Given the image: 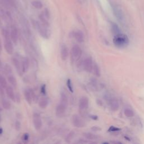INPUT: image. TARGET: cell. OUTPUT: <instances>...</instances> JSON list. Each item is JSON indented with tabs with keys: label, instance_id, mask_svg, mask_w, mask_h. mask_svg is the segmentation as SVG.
<instances>
[{
	"label": "cell",
	"instance_id": "6da1fadb",
	"mask_svg": "<svg viewBox=\"0 0 144 144\" xmlns=\"http://www.w3.org/2000/svg\"><path fill=\"white\" fill-rule=\"evenodd\" d=\"M113 42L116 46L124 47L129 44V39L126 35L120 33L114 36L113 38Z\"/></svg>",
	"mask_w": 144,
	"mask_h": 144
},
{
	"label": "cell",
	"instance_id": "7a4b0ae2",
	"mask_svg": "<svg viewBox=\"0 0 144 144\" xmlns=\"http://www.w3.org/2000/svg\"><path fill=\"white\" fill-rule=\"evenodd\" d=\"M72 123L74 127L77 128H82L86 125L84 121L80 116L77 114H74L72 117Z\"/></svg>",
	"mask_w": 144,
	"mask_h": 144
},
{
	"label": "cell",
	"instance_id": "3957f363",
	"mask_svg": "<svg viewBox=\"0 0 144 144\" xmlns=\"http://www.w3.org/2000/svg\"><path fill=\"white\" fill-rule=\"evenodd\" d=\"M82 55V50L78 45L73 46L72 48L71 56L72 59L74 61H78L80 59Z\"/></svg>",
	"mask_w": 144,
	"mask_h": 144
},
{
	"label": "cell",
	"instance_id": "277c9868",
	"mask_svg": "<svg viewBox=\"0 0 144 144\" xmlns=\"http://www.w3.org/2000/svg\"><path fill=\"white\" fill-rule=\"evenodd\" d=\"M106 99L108 101L110 109L113 112L117 111L119 108V104L118 100L115 98L111 97L110 96H108Z\"/></svg>",
	"mask_w": 144,
	"mask_h": 144
},
{
	"label": "cell",
	"instance_id": "5b68a950",
	"mask_svg": "<svg viewBox=\"0 0 144 144\" xmlns=\"http://www.w3.org/2000/svg\"><path fill=\"white\" fill-rule=\"evenodd\" d=\"M33 123L36 130H39L42 126V122L41 116L37 113H35L33 115Z\"/></svg>",
	"mask_w": 144,
	"mask_h": 144
},
{
	"label": "cell",
	"instance_id": "8992f818",
	"mask_svg": "<svg viewBox=\"0 0 144 144\" xmlns=\"http://www.w3.org/2000/svg\"><path fill=\"white\" fill-rule=\"evenodd\" d=\"M4 48L6 53L9 55H12L14 53V46L13 43L11 41L10 38H5Z\"/></svg>",
	"mask_w": 144,
	"mask_h": 144
},
{
	"label": "cell",
	"instance_id": "52a82bcc",
	"mask_svg": "<svg viewBox=\"0 0 144 144\" xmlns=\"http://www.w3.org/2000/svg\"><path fill=\"white\" fill-rule=\"evenodd\" d=\"M93 62L91 57H87L83 62V67L87 72L90 73L92 71Z\"/></svg>",
	"mask_w": 144,
	"mask_h": 144
},
{
	"label": "cell",
	"instance_id": "ba28073f",
	"mask_svg": "<svg viewBox=\"0 0 144 144\" xmlns=\"http://www.w3.org/2000/svg\"><path fill=\"white\" fill-rule=\"evenodd\" d=\"M89 106V100L86 96L82 97L79 100V108L80 110L83 111L86 110Z\"/></svg>",
	"mask_w": 144,
	"mask_h": 144
},
{
	"label": "cell",
	"instance_id": "9c48e42d",
	"mask_svg": "<svg viewBox=\"0 0 144 144\" xmlns=\"http://www.w3.org/2000/svg\"><path fill=\"white\" fill-rule=\"evenodd\" d=\"M67 106L63 105V104L60 103L56 108V114L58 117L62 116L65 113Z\"/></svg>",
	"mask_w": 144,
	"mask_h": 144
},
{
	"label": "cell",
	"instance_id": "30bf717a",
	"mask_svg": "<svg viewBox=\"0 0 144 144\" xmlns=\"http://www.w3.org/2000/svg\"><path fill=\"white\" fill-rule=\"evenodd\" d=\"M12 62H13V63L14 64L15 69H16V70H17L18 73H19V75H21V72H23L22 66L21 65V64L19 61V60L16 59V58L14 57V58H13V59H12Z\"/></svg>",
	"mask_w": 144,
	"mask_h": 144
},
{
	"label": "cell",
	"instance_id": "8fae6325",
	"mask_svg": "<svg viewBox=\"0 0 144 144\" xmlns=\"http://www.w3.org/2000/svg\"><path fill=\"white\" fill-rule=\"evenodd\" d=\"M60 54L61 59H62V60L63 61L66 60L68 56V49L65 45H63L62 46Z\"/></svg>",
	"mask_w": 144,
	"mask_h": 144
},
{
	"label": "cell",
	"instance_id": "7c38bea8",
	"mask_svg": "<svg viewBox=\"0 0 144 144\" xmlns=\"http://www.w3.org/2000/svg\"><path fill=\"white\" fill-rule=\"evenodd\" d=\"M6 92L7 96L12 101H13L14 102L16 101V100H15V95L14 94L13 87L11 86H7L6 88Z\"/></svg>",
	"mask_w": 144,
	"mask_h": 144
},
{
	"label": "cell",
	"instance_id": "4fadbf2b",
	"mask_svg": "<svg viewBox=\"0 0 144 144\" xmlns=\"http://www.w3.org/2000/svg\"><path fill=\"white\" fill-rule=\"evenodd\" d=\"M73 36L77 40V41L79 43H82L84 41V35L81 30H77L74 33Z\"/></svg>",
	"mask_w": 144,
	"mask_h": 144
},
{
	"label": "cell",
	"instance_id": "5bb4252c",
	"mask_svg": "<svg viewBox=\"0 0 144 144\" xmlns=\"http://www.w3.org/2000/svg\"><path fill=\"white\" fill-rule=\"evenodd\" d=\"M10 38L12 42H13L15 45H17L18 41V34L16 29L13 28L11 29L10 32Z\"/></svg>",
	"mask_w": 144,
	"mask_h": 144
},
{
	"label": "cell",
	"instance_id": "9a60e30c",
	"mask_svg": "<svg viewBox=\"0 0 144 144\" xmlns=\"http://www.w3.org/2000/svg\"><path fill=\"white\" fill-rule=\"evenodd\" d=\"M22 71L23 73H26L27 72L29 69V60L28 57H24L23 60L22 64Z\"/></svg>",
	"mask_w": 144,
	"mask_h": 144
},
{
	"label": "cell",
	"instance_id": "2e32d148",
	"mask_svg": "<svg viewBox=\"0 0 144 144\" xmlns=\"http://www.w3.org/2000/svg\"><path fill=\"white\" fill-rule=\"evenodd\" d=\"M39 106L41 109H46L48 105V101L46 98L42 97L39 101Z\"/></svg>",
	"mask_w": 144,
	"mask_h": 144
},
{
	"label": "cell",
	"instance_id": "e0dca14e",
	"mask_svg": "<svg viewBox=\"0 0 144 144\" xmlns=\"http://www.w3.org/2000/svg\"><path fill=\"white\" fill-rule=\"evenodd\" d=\"M83 135L87 140H96L99 138V136L95 134L90 132H86L83 134Z\"/></svg>",
	"mask_w": 144,
	"mask_h": 144
},
{
	"label": "cell",
	"instance_id": "ac0fdd59",
	"mask_svg": "<svg viewBox=\"0 0 144 144\" xmlns=\"http://www.w3.org/2000/svg\"><path fill=\"white\" fill-rule=\"evenodd\" d=\"M60 103L68 107V97H67V96L65 94H64L63 92H62V94H61Z\"/></svg>",
	"mask_w": 144,
	"mask_h": 144
},
{
	"label": "cell",
	"instance_id": "d6986e66",
	"mask_svg": "<svg viewBox=\"0 0 144 144\" xmlns=\"http://www.w3.org/2000/svg\"><path fill=\"white\" fill-rule=\"evenodd\" d=\"M24 97H25L26 100L27 101V103H28L29 105H30V104H31L32 103V97L31 95H30L29 91V90L24 91Z\"/></svg>",
	"mask_w": 144,
	"mask_h": 144
},
{
	"label": "cell",
	"instance_id": "ffe728a7",
	"mask_svg": "<svg viewBox=\"0 0 144 144\" xmlns=\"http://www.w3.org/2000/svg\"><path fill=\"white\" fill-rule=\"evenodd\" d=\"M7 80L10 83L12 86L14 87H16L17 86V81L16 78L14 77V76L12 75H9L7 77Z\"/></svg>",
	"mask_w": 144,
	"mask_h": 144
},
{
	"label": "cell",
	"instance_id": "44dd1931",
	"mask_svg": "<svg viewBox=\"0 0 144 144\" xmlns=\"http://www.w3.org/2000/svg\"><path fill=\"white\" fill-rule=\"evenodd\" d=\"M93 71H94V74L95 75L96 77H99L101 75V71H100V69L99 68V65H97L96 63H94L93 65Z\"/></svg>",
	"mask_w": 144,
	"mask_h": 144
},
{
	"label": "cell",
	"instance_id": "7402d4cb",
	"mask_svg": "<svg viewBox=\"0 0 144 144\" xmlns=\"http://www.w3.org/2000/svg\"><path fill=\"white\" fill-rule=\"evenodd\" d=\"M38 30H39V34L42 37H44L46 39H47L48 38V32H47V30H46L45 29L41 27L40 26H38Z\"/></svg>",
	"mask_w": 144,
	"mask_h": 144
},
{
	"label": "cell",
	"instance_id": "603a6c76",
	"mask_svg": "<svg viewBox=\"0 0 144 144\" xmlns=\"http://www.w3.org/2000/svg\"><path fill=\"white\" fill-rule=\"evenodd\" d=\"M90 84L94 90H99V83H98L96 79L91 78L90 80Z\"/></svg>",
	"mask_w": 144,
	"mask_h": 144
},
{
	"label": "cell",
	"instance_id": "cb8c5ba5",
	"mask_svg": "<svg viewBox=\"0 0 144 144\" xmlns=\"http://www.w3.org/2000/svg\"><path fill=\"white\" fill-rule=\"evenodd\" d=\"M112 32L113 33V34H114L115 36L121 33L120 29L119 28V27H118L117 24H113L112 26Z\"/></svg>",
	"mask_w": 144,
	"mask_h": 144
},
{
	"label": "cell",
	"instance_id": "d4e9b609",
	"mask_svg": "<svg viewBox=\"0 0 144 144\" xmlns=\"http://www.w3.org/2000/svg\"><path fill=\"white\" fill-rule=\"evenodd\" d=\"M124 115L128 118L133 117L134 115L133 110L131 109H129V108L125 109L124 111Z\"/></svg>",
	"mask_w": 144,
	"mask_h": 144
},
{
	"label": "cell",
	"instance_id": "484cf974",
	"mask_svg": "<svg viewBox=\"0 0 144 144\" xmlns=\"http://www.w3.org/2000/svg\"><path fill=\"white\" fill-rule=\"evenodd\" d=\"M0 86L2 88H6L7 87V83L6 79L0 74Z\"/></svg>",
	"mask_w": 144,
	"mask_h": 144
},
{
	"label": "cell",
	"instance_id": "4316f807",
	"mask_svg": "<svg viewBox=\"0 0 144 144\" xmlns=\"http://www.w3.org/2000/svg\"><path fill=\"white\" fill-rule=\"evenodd\" d=\"M2 105L3 108L6 110H9L11 108V104L9 101L6 100H4L2 101Z\"/></svg>",
	"mask_w": 144,
	"mask_h": 144
},
{
	"label": "cell",
	"instance_id": "83f0119b",
	"mask_svg": "<svg viewBox=\"0 0 144 144\" xmlns=\"http://www.w3.org/2000/svg\"><path fill=\"white\" fill-rule=\"evenodd\" d=\"M74 134H75V133L73 131H71L70 133H69L68 134V135L66 136L65 139L66 142L69 143L71 141V140L73 139V138L74 136Z\"/></svg>",
	"mask_w": 144,
	"mask_h": 144
},
{
	"label": "cell",
	"instance_id": "f1b7e54d",
	"mask_svg": "<svg viewBox=\"0 0 144 144\" xmlns=\"http://www.w3.org/2000/svg\"><path fill=\"white\" fill-rule=\"evenodd\" d=\"M32 4L33 5V6H34L35 8L38 9H41L43 6L42 3L40 1H35L32 2Z\"/></svg>",
	"mask_w": 144,
	"mask_h": 144
},
{
	"label": "cell",
	"instance_id": "f546056e",
	"mask_svg": "<svg viewBox=\"0 0 144 144\" xmlns=\"http://www.w3.org/2000/svg\"><path fill=\"white\" fill-rule=\"evenodd\" d=\"M4 70L5 73L7 74H10L12 73V69L11 66L9 65V64H6L4 67Z\"/></svg>",
	"mask_w": 144,
	"mask_h": 144
},
{
	"label": "cell",
	"instance_id": "4dcf8cb0",
	"mask_svg": "<svg viewBox=\"0 0 144 144\" xmlns=\"http://www.w3.org/2000/svg\"><path fill=\"white\" fill-rule=\"evenodd\" d=\"M121 128H118V127H114V126H110L109 128V130H108V132H118V131H121Z\"/></svg>",
	"mask_w": 144,
	"mask_h": 144
},
{
	"label": "cell",
	"instance_id": "1f68e13d",
	"mask_svg": "<svg viewBox=\"0 0 144 144\" xmlns=\"http://www.w3.org/2000/svg\"><path fill=\"white\" fill-rule=\"evenodd\" d=\"M67 86H68L69 91L70 92H73V87H72V82L70 79H68V81H67Z\"/></svg>",
	"mask_w": 144,
	"mask_h": 144
},
{
	"label": "cell",
	"instance_id": "d6a6232c",
	"mask_svg": "<svg viewBox=\"0 0 144 144\" xmlns=\"http://www.w3.org/2000/svg\"><path fill=\"white\" fill-rule=\"evenodd\" d=\"M21 128V123H20V122L16 121V123H15V129L17 131H19L20 130Z\"/></svg>",
	"mask_w": 144,
	"mask_h": 144
},
{
	"label": "cell",
	"instance_id": "836d02e7",
	"mask_svg": "<svg viewBox=\"0 0 144 144\" xmlns=\"http://www.w3.org/2000/svg\"><path fill=\"white\" fill-rule=\"evenodd\" d=\"M29 134L28 133H25L23 134L22 139L24 141H28L29 139Z\"/></svg>",
	"mask_w": 144,
	"mask_h": 144
},
{
	"label": "cell",
	"instance_id": "e575fe53",
	"mask_svg": "<svg viewBox=\"0 0 144 144\" xmlns=\"http://www.w3.org/2000/svg\"><path fill=\"white\" fill-rule=\"evenodd\" d=\"M29 92H30V95H31V96H32V99L35 100V99H36V94H35V92L33 91V90H32V89L29 90Z\"/></svg>",
	"mask_w": 144,
	"mask_h": 144
},
{
	"label": "cell",
	"instance_id": "d590c367",
	"mask_svg": "<svg viewBox=\"0 0 144 144\" xmlns=\"http://www.w3.org/2000/svg\"><path fill=\"white\" fill-rule=\"evenodd\" d=\"M41 92L44 95H46V89L45 84L43 85L41 87Z\"/></svg>",
	"mask_w": 144,
	"mask_h": 144
},
{
	"label": "cell",
	"instance_id": "8d00e7d4",
	"mask_svg": "<svg viewBox=\"0 0 144 144\" xmlns=\"http://www.w3.org/2000/svg\"><path fill=\"white\" fill-rule=\"evenodd\" d=\"M91 130L94 131H100L101 130V128H99V127L97 126H94L93 127L91 128Z\"/></svg>",
	"mask_w": 144,
	"mask_h": 144
},
{
	"label": "cell",
	"instance_id": "74e56055",
	"mask_svg": "<svg viewBox=\"0 0 144 144\" xmlns=\"http://www.w3.org/2000/svg\"><path fill=\"white\" fill-rule=\"evenodd\" d=\"M15 100H16V101H17L18 103L20 102V97H19V95L18 94L16 95V96H15Z\"/></svg>",
	"mask_w": 144,
	"mask_h": 144
},
{
	"label": "cell",
	"instance_id": "f35d334b",
	"mask_svg": "<svg viewBox=\"0 0 144 144\" xmlns=\"http://www.w3.org/2000/svg\"><path fill=\"white\" fill-rule=\"evenodd\" d=\"M90 117L92 119H93V120H97V119H98V117L97 115H90Z\"/></svg>",
	"mask_w": 144,
	"mask_h": 144
},
{
	"label": "cell",
	"instance_id": "ab89813d",
	"mask_svg": "<svg viewBox=\"0 0 144 144\" xmlns=\"http://www.w3.org/2000/svg\"><path fill=\"white\" fill-rule=\"evenodd\" d=\"M96 102H97V104H98V105H100V106H101V105H103V104H102L103 103H102V101H101L100 100H99V99L97 100Z\"/></svg>",
	"mask_w": 144,
	"mask_h": 144
},
{
	"label": "cell",
	"instance_id": "60d3db41",
	"mask_svg": "<svg viewBox=\"0 0 144 144\" xmlns=\"http://www.w3.org/2000/svg\"><path fill=\"white\" fill-rule=\"evenodd\" d=\"M1 48H2V45H1V39H0V50H1Z\"/></svg>",
	"mask_w": 144,
	"mask_h": 144
},
{
	"label": "cell",
	"instance_id": "b9f144b4",
	"mask_svg": "<svg viewBox=\"0 0 144 144\" xmlns=\"http://www.w3.org/2000/svg\"><path fill=\"white\" fill-rule=\"evenodd\" d=\"M2 132H3L2 129V128H0V134H1L2 133Z\"/></svg>",
	"mask_w": 144,
	"mask_h": 144
},
{
	"label": "cell",
	"instance_id": "7bdbcfd3",
	"mask_svg": "<svg viewBox=\"0 0 144 144\" xmlns=\"http://www.w3.org/2000/svg\"><path fill=\"white\" fill-rule=\"evenodd\" d=\"M1 65H2V64H1V61H0V68H1Z\"/></svg>",
	"mask_w": 144,
	"mask_h": 144
},
{
	"label": "cell",
	"instance_id": "ee69618b",
	"mask_svg": "<svg viewBox=\"0 0 144 144\" xmlns=\"http://www.w3.org/2000/svg\"><path fill=\"white\" fill-rule=\"evenodd\" d=\"M0 24H1V21H0Z\"/></svg>",
	"mask_w": 144,
	"mask_h": 144
}]
</instances>
